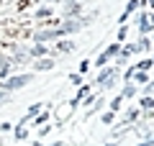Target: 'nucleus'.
<instances>
[{
  "label": "nucleus",
  "instance_id": "obj_1",
  "mask_svg": "<svg viewBox=\"0 0 154 146\" xmlns=\"http://www.w3.org/2000/svg\"><path fill=\"white\" fill-rule=\"evenodd\" d=\"M31 77H33V75H11L8 80L0 82V87L8 90V92H16V90H21V87H26L28 82H31Z\"/></svg>",
  "mask_w": 154,
  "mask_h": 146
},
{
  "label": "nucleus",
  "instance_id": "obj_2",
  "mask_svg": "<svg viewBox=\"0 0 154 146\" xmlns=\"http://www.w3.org/2000/svg\"><path fill=\"white\" fill-rule=\"evenodd\" d=\"M64 36V31H62V23L59 26H51V28H46V31H36L33 33V41L36 44H41V41H57V38H62Z\"/></svg>",
  "mask_w": 154,
  "mask_h": 146
},
{
  "label": "nucleus",
  "instance_id": "obj_3",
  "mask_svg": "<svg viewBox=\"0 0 154 146\" xmlns=\"http://www.w3.org/2000/svg\"><path fill=\"white\" fill-rule=\"evenodd\" d=\"M118 54H121V44H110V46L105 49L103 54L95 59V67H100V69H103V67H108V62H110V59H116Z\"/></svg>",
  "mask_w": 154,
  "mask_h": 146
},
{
  "label": "nucleus",
  "instance_id": "obj_4",
  "mask_svg": "<svg viewBox=\"0 0 154 146\" xmlns=\"http://www.w3.org/2000/svg\"><path fill=\"white\" fill-rule=\"evenodd\" d=\"M113 77H118V67H103V69H100L98 72V77H95V85H100V87H103L105 85V82H108V80H113Z\"/></svg>",
  "mask_w": 154,
  "mask_h": 146
},
{
  "label": "nucleus",
  "instance_id": "obj_5",
  "mask_svg": "<svg viewBox=\"0 0 154 146\" xmlns=\"http://www.w3.org/2000/svg\"><path fill=\"white\" fill-rule=\"evenodd\" d=\"M82 26H85V23L77 21V18H64V21H62V31H64V33H75V31H80Z\"/></svg>",
  "mask_w": 154,
  "mask_h": 146
},
{
  "label": "nucleus",
  "instance_id": "obj_6",
  "mask_svg": "<svg viewBox=\"0 0 154 146\" xmlns=\"http://www.w3.org/2000/svg\"><path fill=\"white\" fill-rule=\"evenodd\" d=\"M28 54H31L33 59H44V56L49 54V46H44V44H33V46H28Z\"/></svg>",
  "mask_w": 154,
  "mask_h": 146
},
{
  "label": "nucleus",
  "instance_id": "obj_7",
  "mask_svg": "<svg viewBox=\"0 0 154 146\" xmlns=\"http://www.w3.org/2000/svg\"><path fill=\"white\" fill-rule=\"evenodd\" d=\"M51 67H54V59H51V56H44V59L33 62V69L36 72H46V69H51Z\"/></svg>",
  "mask_w": 154,
  "mask_h": 146
},
{
  "label": "nucleus",
  "instance_id": "obj_8",
  "mask_svg": "<svg viewBox=\"0 0 154 146\" xmlns=\"http://www.w3.org/2000/svg\"><path fill=\"white\" fill-rule=\"evenodd\" d=\"M152 28H154V26H152V21H149V16H146V13H141V16H139V31L146 36Z\"/></svg>",
  "mask_w": 154,
  "mask_h": 146
},
{
  "label": "nucleus",
  "instance_id": "obj_9",
  "mask_svg": "<svg viewBox=\"0 0 154 146\" xmlns=\"http://www.w3.org/2000/svg\"><path fill=\"white\" fill-rule=\"evenodd\" d=\"M139 5H141V0H128V5H126V11H123V16H121V23H126V18L131 16V13L136 11Z\"/></svg>",
  "mask_w": 154,
  "mask_h": 146
},
{
  "label": "nucleus",
  "instance_id": "obj_10",
  "mask_svg": "<svg viewBox=\"0 0 154 146\" xmlns=\"http://www.w3.org/2000/svg\"><path fill=\"white\" fill-rule=\"evenodd\" d=\"M64 13H67V18H75V16H80V3H77V0H75V3H67V8H64Z\"/></svg>",
  "mask_w": 154,
  "mask_h": 146
},
{
  "label": "nucleus",
  "instance_id": "obj_11",
  "mask_svg": "<svg viewBox=\"0 0 154 146\" xmlns=\"http://www.w3.org/2000/svg\"><path fill=\"white\" fill-rule=\"evenodd\" d=\"M72 49H75V44L72 41H59L54 46V51H59V54H67V51H72Z\"/></svg>",
  "mask_w": 154,
  "mask_h": 146
},
{
  "label": "nucleus",
  "instance_id": "obj_12",
  "mask_svg": "<svg viewBox=\"0 0 154 146\" xmlns=\"http://www.w3.org/2000/svg\"><path fill=\"white\" fill-rule=\"evenodd\" d=\"M38 113H44V103H36V105H31V108H28V113H26V118H36Z\"/></svg>",
  "mask_w": 154,
  "mask_h": 146
},
{
  "label": "nucleus",
  "instance_id": "obj_13",
  "mask_svg": "<svg viewBox=\"0 0 154 146\" xmlns=\"http://www.w3.org/2000/svg\"><path fill=\"white\" fill-rule=\"evenodd\" d=\"M131 82H139V85H149V75L146 72H139L136 69V75H134V80Z\"/></svg>",
  "mask_w": 154,
  "mask_h": 146
},
{
  "label": "nucleus",
  "instance_id": "obj_14",
  "mask_svg": "<svg viewBox=\"0 0 154 146\" xmlns=\"http://www.w3.org/2000/svg\"><path fill=\"white\" fill-rule=\"evenodd\" d=\"M121 95H123V97H134V95H136V85H131V82H126V87L121 90Z\"/></svg>",
  "mask_w": 154,
  "mask_h": 146
},
{
  "label": "nucleus",
  "instance_id": "obj_15",
  "mask_svg": "<svg viewBox=\"0 0 154 146\" xmlns=\"http://www.w3.org/2000/svg\"><path fill=\"white\" fill-rule=\"evenodd\" d=\"M141 108L144 110H154V97L152 95H144L141 97Z\"/></svg>",
  "mask_w": 154,
  "mask_h": 146
},
{
  "label": "nucleus",
  "instance_id": "obj_16",
  "mask_svg": "<svg viewBox=\"0 0 154 146\" xmlns=\"http://www.w3.org/2000/svg\"><path fill=\"white\" fill-rule=\"evenodd\" d=\"M136 118H139V110H134V108H131V110H128V113H126V118H123V123L128 126V123H134V120H136Z\"/></svg>",
  "mask_w": 154,
  "mask_h": 146
},
{
  "label": "nucleus",
  "instance_id": "obj_17",
  "mask_svg": "<svg viewBox=\"0 0 154 146\" xmlns=\"http://www.w3.org/2000/svg\"><path fill=\"white\" fill-rule=\"evenodd\" d=\"M88 90H90L88 85H82V87H80V92H77V97H75V100H72V108H75V105H77V100H82V97L88 95Z\"/></svg>",
  "mask_w": 154,
  "mask_h": 146
},
{
  "label": "nucleus",
  "instance_id": "obj_18",
  "mask_svg": "<svg viewBox=\"0 0 154 146\" xmlns=\"http://www.w3.org/2000/svg\"><path fill=\"white\" fill-rule=\"evenodd\" d=\"M152 64H154V59H144V62H139V64H136V69H139V72H146Z\"/></svg>",
  "mask_w": 154,
  "mask_h": 146
},
{
  "label": "nucleus",
  "instance_id": "obj_19",
  "mask_svg": "<svg viewBox=\"0 0 154 146\" xmlns=\"http://www.w3.org/2000/svg\"><path fill=\"white\" fill-rule=\"evenodd\" d=\"M121 100H123V95H116L113 100H110V105H108V108H110V110L116 113V110H118V105H121Z\"/></svg>",
  "mask_w": 154,
  "mask_h": 146
},
{
  "label": "nucleus",
  "instance_id": "obj_20",
  "mask_svg": "<svg viewBox=\"0 0 154 146\" xmlns=\"http://www.w3.org/2000/svg\"><path fill=\"white\" fill-rule=\"evenodd\" d=\"M11 67H13V59H11V62H5V64L0 67V75L5 77V80H8V75H11Z\"/></svg>",
  "mask_w": 154,
  "mask_h": 146
},
{
  "label": "nucleus",
  "instance_id": "obj_21",
  "mask_svg": "<svg viewBox=\"0 0 154 146\" xmlns=\"http://www.w3.org/2000/svg\"><path fill=\"white\" fill-rule=\"evenodd\" d=\"M139 46H141V51H149V49H152V41H149L146 36H141L139 38Z\"/></svg>",
  "mask_w": 154,
  "mask_h": 146
},
{
  "label": "nucleus",
  "instance_id": "obj_22",
  "mask_svg": "<svg viewBox=\"0 0 154 146\" xmlns=\"http://www.w3.org/2000/svg\"><path fill=\"white\" fill-rule=\"evenodd\" d=\"M69 82H72V85H80V87H82V75H80V72L69 75Z\"/></svg>",
  "mask_w": 154,
  "mask_h": 146
},
{
  "label": "nucleus",
  "instance_id": "obj_23",
  "mask_svg": "<svg viewBox=\"0 0 154 146\" xmlns=\"http://www.w3.org/2000/svg\"><path fill=\"white\" fill-rule=\"evenodd\" d=\"M3 103H11V92L0 87V105H3Z\"/></svg>",
  "mask_w": 154,
  "mask_h": 146
},
{
  "label": "nucleus",
  "instance_id": "obj_24",
  "mask_svg": "<svg viewBox=\"0 0 154 146\" xmlns=\"http://www.w3.org/2000/svg\"><path fill=\"white\" fill-rule=\"evenodd\" d=\"M26 136H28V131L23 128V126H18V128H16V138H18V141H23Z\"/></svg>",
  "mask_w": 154,
  "mask_h": 146
},
{
  "label": "nucleus",
  "instance_id": "obj_25",
  "mask_svg": "<svg viewBox=\"0 0 154 146\" xmlns=\"http://www.w3.org/2000/svg\"><path fill=\"white\" fill-rule=\"evenodd\" d=\"M44 120H49V113H38L36 118H33V123H36V126H41Z\"/></svg>",
  "mask_w": 154,
  "mask_h": 146
},
{
  "label": "nucleus",
  "instance_id": "obj_26",
  "mask_svg": "<svg viewBox=\"0 0 154 146\" xmlns=\"http://www.w3.org/2000/svg\"><path fill=\"white\" fill-rule=\"evenodd\" d=\"M36 16H38V18H46V16H51V8H46V5H44V8H38V11H36Z\"/></svg>",
  "mask_w": 154,
  "mask_h": 146
},
{
  "label": "nucleus",
  "instance_id": "obj_27",
  "mask_svg": "<svg viewBox=\"0 0 154 146\" xmlns=\"http://www.w3.org/2000/svg\"><path fill=\"white\" fill-rule=\"evenodd\" d=\"M134 75H136V67H128V69H126V75H123V80H126V82H131V80H134Z\"/></svg>",
  "mask_w": 154,
  "mask_h": 146
},
{
  "label": "nucleus",
  "instance_id": "obj_28",
  "mask_svg": "<svg viewBox=\"0 0 154 146\" xmlns=\"http://www.w3.org/2000/svg\"><path fill=\"white\" fill-rule=\"evenodd\" d=\"M113 118H116L113 110H105V113H103V123H113Z\"/></svg>",
  "mask_w": 154,
  "mask_h": 146
},
{
  "label": "nucleus",
  "instance_id": "obj_29",
  "mask_svg": "<svg viewBox=\"0 0 154 146\" xmlns=\"http://www.w3.org/2000/svg\"><path fill=\"white\" fill-rule=\"evenodd\" d=\"M126 33H128V26H121V31H118V41H123V38H126Z\"/></svg>",
  "mask_w": 154,
  "mask_h": 146
},
{
  "label": "nucleus",
  "instance_id": "obj_30",
  "mask_svg": "<svg viewBox=\"0 0 154 146\" xmlns=\"http://www.w3.org/2000/svg\"><path fill=\"white\" fill-rule=\"evenodd\" d=\"M90 69V62L85 59V62H80V75H82V72H88Z\"/></svg>",
  "mask_w": 154,
  "mask_h": 146
},
{
  "label": "nucleus",
  "instance_id": "obj_31",
  "mask_svg": "<svg viewBox=\"0 0 154 146\" xmlns=\"http://www.w3.org/2000/svg\"><path fill=\"white\" fill-rule=\"evenodd\" d=\"M144 95H154V82H149V85L144 87Z\"/></svg>",
  "mask_w": 154,
  "mask_h": 146
},
{
  "label": "nucleus",
  "instance_id": "obj_32",
  "mask_svg": "<svg viewBox=\"0 0 154 146\" xmlns=\"http://www.w3.org/2000/svg\"><path fill=\"white\" fill-rule=\"evenodd\" d=\"M146 5H149V8H152V11H154V0H146Z\"/></svg>",
  "mask_w": 154,
  "mask_h": 146
},
{
  "label": "nucleus",
  "instance_id": "obj_33",
  "mask_svg": "<svg viewBox=\"0 0 154 146\" xmlns=\"http://www.w3.org/2000/svg\"><path fill=\"white\" fill-rule=\"evenodd\" d=\"M103 146H116V141H108V144H103Z\"/></svg>",
  "mask_w": 154,
  "mask_h": 146
},
{
  "label": "nucleus",
  "instance_id": "obj_34",
  "mask_svg": "<svg viewBox=\"0 0 154 146\" xmlns=\"http://www.w3.org/2000/svg\"><path fill=\"white\" fill-rule=\"evenodd\" d=\"M46 3H64V0H46Z\"/></svg>",
  "mask_w": 154,
  "mask_h": 146
},
{
  "label": "nucleus",
  "instance_id": "obj_35",
  "mask_svg": "<svg viewBox=\"0 0 154 146\" xmlns=\"http://www.w3.org/2000/svg\"><path fill=\"white\" fill-rule=\"evenodd\" d=\"M149 21H152V26H154V13H152V16H149Z\"/></svg>",
  "mask_w": 154,
  "mask_h": 146
}]
</instances>
